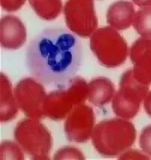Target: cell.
<instances>
[{"mask_svg": "<svg viewBox=\"0 0 151 160\" xmlns=\"http://www.w3.org/2000/svg\"><path fill=\"white\" fill-rule=\"evenodd\" d=\"M81 42L70 31L50 28L29 43L27 66L38 81L48 86H61L74 77L82 61Z\"/></svg>", "mask_w": 151, "mask_h": 160, "instance_id": "6da1fadb", "label": "cell"}, {"mask_svg": "<svg viewBox=\"0 0 151 160\" xmlns=\"http://www.w3.org/2000/svg\"><path fill=\"white\" fill-rule=\"evenodd\" d=\"M92 143L104 157H114L130 148L136 139L135 126L128 120L113 118L102 120L93 129Z\"/></svg>", "mask_w": 151, "mask_h": 160, "instance_id": "7a4b0ae2", "label": "cell"}, {"mask_svg": "<svg viewBox=\"0 0 151 160\" xmlns=\"http://www.w3.org/2000/svg\"><path fill=\"white\" fill-rule=\"evenodd\" d=\"M59 87L47 95L44 104L45 117L53 120L66 118L76 106L84 104L88 96V84L78 76Z\"/></svg>", "mask_w": 151, "mask_h": 160, "instance_id": "3957f363", "label": "cell"}, {"mask_svg": "<svg viewBox=\"0 0 151 160\" xmlns=\"http://www.w3.org/2000/svg\"><path fill=\"white\" fill-rule=\"evenodd\" d=\"M89 45L98 62L106 68L120 66L127 58L126 41L111 26L97 29L90 36Z\"/></svg>", "mask_w": 151, "mask_h": 160, "instance_id": "277c9868", "label": "cell"}, {"mask_svg": "<svg viewBox=\"0 0 151 160\" xmlns=\"http://www.w3.org/2000/svg\"><path fill=\"white\" fill-rule=\"evenodd\" d=\"M15 141L22 150L35 160L49 159L52 137L38 119L28 118L18 122L14 132Z\"/></svg>", "mask_w": 151, "mask_h": 160, "instance_id": "5b68a950", "label": "cell"}, {"mask_svg": "<svg viewBox=\"0 0 151 160\" xmlns=\"http://www.w3.org/2000/svg\"><path fill=\"white\" fill-rule=\"evenodd\" d=\"M148 90L149 86L139 82L135 78L132 68L128 69L121 77L120 89L113 96V112L117 117L125 120L135 117Z\"/></svg>", "mask_w": 151, "mask_h": 160, "instance_id": "8992f818", "label": "cell"}, {"mask_svg": "<svg viewBox=\"0 0 151 160\" xmlns=\"http://www.w3.org/2000/svg\"><path fill=\"white\" fill-rule=\"evenodd\" d=\"M64 16L69 30L82 38H88L98 27L93 0H67Z\"/></svg>", "mask_w": 151, "mask_h": 160, "instance_id": "52a82bcc", "label": "cell"}, {"mask_svg": "<svg viewBox=\"0 0 151 160\" xmlns=\"http://www.w3.org/2000/svg\"><path fill=\"white\" fill-rule=\"evenodd\" d=\"M18 107L29 118L40 119L45 117L44 104L47 94L42 83L32 78L18 82L14 90Z\"/></svg>", "mask_w": 151, "mask_h": 160, "instance_id": "ba28073f", "label": "cell"}, {"mask_svg": "<svg viewBox=\"0 0 151 160\" xmlns=\"http://www.w3.org/2000/svg\"><path fill=\"white\" fill-rule=\"evenodd\" d=\"M95 115L89 106L81 104L76 106L66 117L64 130L67 138L72 142H87L94 129Z\"/></svg>", "mask_w": 151, "mask_h": 160, "instance_id": "9c48e42d", "label": "cell"}, {"mask_svg": "<svg viewBox=\"0 0 151 160\" xmlns=\"http://www.w3.org/2000/svg\"><path fill=\"white\" fill-rule=\"evenodd\" d=\"M130 59L133 64V74L139 82L151 84V39L138 38L129 51Z\"/></svg>", "mask_w": 151, "mask_h": 160, "instance_id": "30bf717a", "label": "cell"}, {"mask_svg": "<svg viewBox=\"0 0 151 160\" xmlns=\"http://www.w3.org/2000/svg\"><path fill=\"white\" fill-rule=\"evenodd\" d=\"M27 40V29L18 17L5 15L0 21V42L5 49L17 50Z\"/></svg>", "mask_w": 151, "mask_h": 160, "instance_id": "8fae6325", "label": "cell"}, {"mask_svg": "<svg viewBox=\"0 0 151 160\" xmlns=\"http://www.w3.org/2000/svg\"><path fill=\"white\" fill-rule=\"evenodd\" d=\"M135 14V8L132 2L120 0L109 7L106 19L111 27L117 30H124L133 23Z\"/></svg>", "mask_w": 151, "mask_h": 160, "instance_id": "7c38bea8", "label": "cell"}, {"mask_svg": "<svg viewBox=\"0 0 151 160\" xmlns=\"http://www.w3.org/2000/svg\"><path fill=\"white\" fill-rule=\"evenodd\" d=\"M18 107L12 83L5 74L0 76V120L3 122L10 121L18 113Z\"/></svg>", "mask_w": 151, "mask_h": 160, "instance_id": "4fadbf2b", "label": "cell"}, {"mask_svg": "<svg viewBox=\"0 0 151 160\" xmlns=\"http://www.w3.org/2000/svg\"><path fill=\"white\" fill-rule=\"evenodd\" d=\"M115 95V87L111 80L98 77L92 80L88 84L89 102L97 107H102L113 100Z\"/></svg>", "mask_w": 151, "mask_h": 160, "instance_id": "5bb4252c", "label": "cell"}, {"mask_svg": "<svg viewBox=\"0 0 151 160\" xmlns=\"http://www.w3.org/2000/svg\"><path fill=\"white\" fill-rule=\"evenodd\" d=\"M34 12L44 20H53L60 14L62 10L61 0H29Z\"/></svg>", "mask_w": 151, "mask_h": 160, "instance_id": "9a60e30c", "label": "cell"}, {"mask_svg": "<svg viewBox=\"0 0 151 160\" xmlns=\"http://www.w3.org/2000/svg\"><path fill=\"white\" fill-rule=\"evenodd\" d=\"M132 26L141 37L151 39V7H143L138 11Z\"/></svg>", "mask_w": 151, "mask_h": 160, "instance_id": "2e32d148", "label": "cell"}, {"mask_svg": "<svg viewBox=\"0 0 151 160\" xmlns=\"http://www.w3.org/2000/svg\"><path fill=\"white\" fill-rule=\"evenodd\" d=\"M20 145L10 141H4L0 146L1 160H23L24 156Z\"/></svg>", "mask_w": 151, "mask_h": 160, "instance_id": "e0dca14e", "label": "cell"}, {"mask_svg": "<svg viewBox=\"0 0 151 160\" xmlns=\"http://www.w3.org/2000/svg\"><path fill=\"white\" fill-rule=\"evenodd\" d=\"M83 152L74 147H64L56 152L53 159H84Z\"/></svg>", "mask_w": 151, "mask_h": 160, "instance_id": "ac0fdd59", "label": "cell"}, {"mask_svg": "<svg viewBox=\"0 0 151 160\" xmlns=\"http://www.w3.org/2000/svg\"><path fill=\"white\" fill-rule=\"evenodd\" d=\"M139 144L143 152L151 156V125L146 126L142 130L140 135Z\"/></svg>", "mask_w": 151, "mask_h": 160, "instance_id": "d6986e66", "label": "cell"}, {"mask_svg": "<svg viewBox=\"0 0 151 160\" xmlns=\"http://www.w3.org/2000/svg\"><path fill=\"white\" fill-rule=\"evenodd\" d=\"M26 0H0L1 7L6 12H16L25 4Z\"/></svg>", "mask_w": 151, "mask_h": 160, "instance_id": "ffe728a7", "label": "cell"}, {"mask_svg": "<svg viewBox=\"0 0 151 160\" xmlns=\"http://www.w3.org/2000/svg\"><path fill=\"white\" fill-rule=\"evenodd\" d=\"M118 159H150V156L147 154H143V152L138 151V150H127L120 154L118 156Z\"/></svg>", "mask_w": 151, "mask_h": 160, "instance_id": "44dd1931", "label": "cell"}, {"mask_svg": "<svg viewBox=\"0 0 151 160\" xmlns=\"http://www.w3.org/2000/svg\"><path fill=\"white\" fill-rule=\"evenodd\" d=\"M143 107L147 114L151 117V91L147 94L143 100Z\"/></svg>", "mask_w": 151, "mask_h": 160, "instance_id": "7402d4cb", "label": "cell"}, {"mask_svg": "<svg viewBox=\"0 0 151 160\" xmlns=\"http://www.w3.org/2000/svg\"><path fill=\"white\" fill-rule=\"evenodd\" d=\"M138 7H151V0H132Z\"/></svg>", "mask_w": 151, "mask_h": 160, "instance_id": "603a6c76", "label": "cell"}]
</instances>
